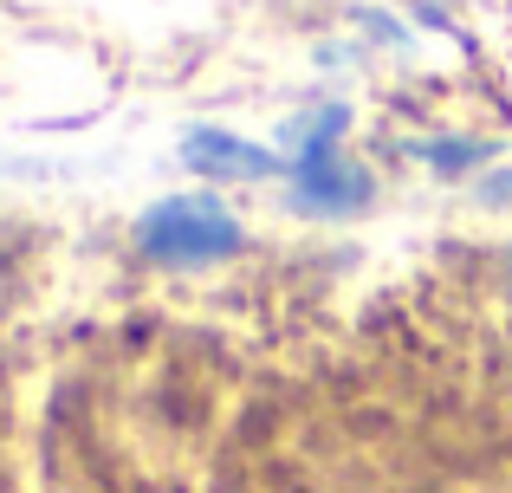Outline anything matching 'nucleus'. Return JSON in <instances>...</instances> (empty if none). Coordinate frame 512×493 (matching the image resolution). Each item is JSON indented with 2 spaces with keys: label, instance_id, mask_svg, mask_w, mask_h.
Listing matches in <instances>:
<instances>
[{
  "label": "nucleus",
  "instance_id": "obj_3",
  "mask_svg": "<svg viewBox=\"0 0 512 493\" xmlns=\"http://www.w3.org/2000/svg\"><path fill=\"white\" fill-rule=\"evenodd\" d=\"M188 163H195V169H214V176H266V169H273V156L253 150V143L221 137V130H195V137H188Z\"/></svg>",
  "mask_w": 512,
  "mask_h": 493
},
{
  "label": "nucleus",
  "instance_id": "obj_2",
  "mask_svg": "<svg viewBox=\"0 0 512 493\" xmlns=\"http://www.w3.org/2000/svg\"><path fill=\"white\" fill-rule=\"evenodd\" d=\"M344 130V117L331 111L325 124H318V137H312V150H305V163H299V195L312 208H357L363 195H370V182H363V169H350L338 150H331V137Z\"/></svg>",
  "mask_w": 512,
  "mask_h": 493
},
{
  "label": "nucleus",
  "instance_id": "obj_1",
  "mask_svg": "<svg viewBox=\"0 0 512 493\" xmlns=\"http://www.w3.org/2000/svg\"><path fill=\"white\" fill-rule=\"evenodd\" d=\"M143 247H150L156 260L195 266V260H221V253H234L240 228H234V215H227L221 202H208V195H182V202L150 208V221H143Z\"/></svg>",
  "mask_w": 512,
  "mask_h": 493
},
{
  "label": "nucleus",
  "instance_id": "obj_4",
  "mask_svg": "<svg viewBox=\"0 0 512 493\" xmlns=\"http://www.w3.org/2000/svg\"><path fill=\"white\" fill-rule=\"evenodd\" d=\"M487 202H512V169H506V176H493V182H487Z\"/></svg>",
  "mask_w": 512,
  "mask_h": 493
}]
</instances>
